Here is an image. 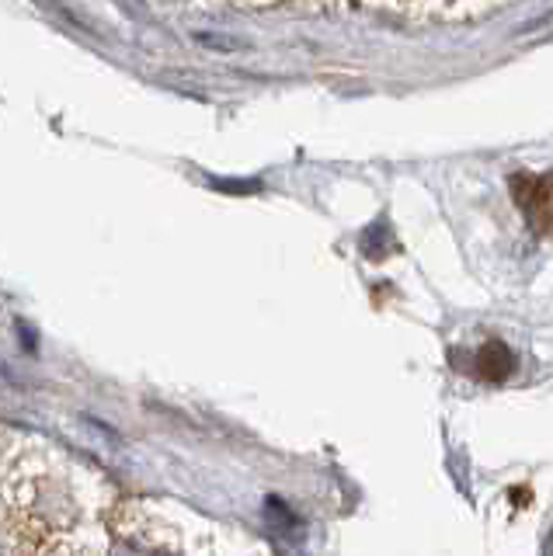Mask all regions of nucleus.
Masks as SVG:
<instances>
[{
    "instance_id": "2",
    "label": "nucleus",
    "mask_w": 553,
    "mask_h": 556,
    "mask_svg": "<svg viewBox=\"0 0 553 556\" xmlns=\"http://www.w3.org/2000/svg\"><path fill=\"white\" fill-rule=\"evenodd\" d=\"M477 369H480V376H483V379H491V382H498L501 376H508V369H512V355H508V348L488 344V348H483V352H480Z\"/></svg>"
},
{
    "instance_id": "3",
    "label": "nucleus",
    "mask_w": 553,
    "mask_h": 556,
    "mask_svg": "<svg viewBox=\"0 0 553 556\" xmlns=\"http://www.w3.org/2000/svg\"><path fill=\"white\" fill-rule=\"evenodd\" d=\"M196 42L219 49V52H237V49L248 46L244 39H237V35H219V31H196Z\"/></svg>"
},
{
    "instance_id": "1",
    "label": "nucleus",
    "mask_w": 553,
    "mask_h": 556,
    "mask_svg": "<svg viewBox=\"0 0 553 556\" xmlns=\"http://www.w3.org/2000/svg\"><path fill=\"white\" fill-rule=\"evenodd\" d=\"M529 188V195H518V202H523L526 216L543 226V219H550L553 226V178H529V181H518Z\"/></svg>"
},
{
    "instance_id": "4",
    "label": "nucleus",
    "mask_w": 553,
    "mask_h": 556,
    "mask_svg": "<svg viewBox=\"0 0 553 556\" xmlns=\"http://www.w3.org/2000/svg\"><path fill=\"white\" fill-rule=\"evenodd\" d=\"M112 556H143L136 546H126V543H115V549H112Z\"/></svg>"
}]
</instances>
